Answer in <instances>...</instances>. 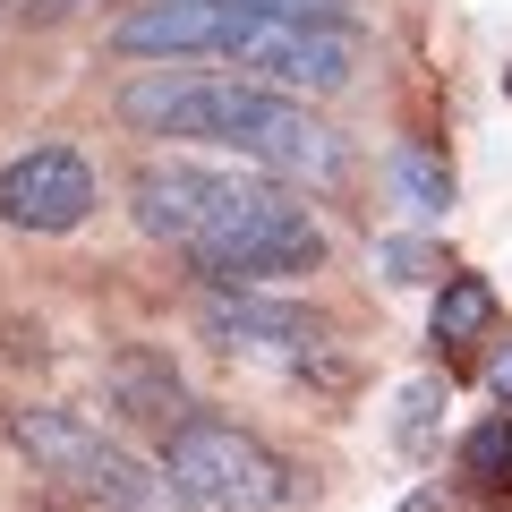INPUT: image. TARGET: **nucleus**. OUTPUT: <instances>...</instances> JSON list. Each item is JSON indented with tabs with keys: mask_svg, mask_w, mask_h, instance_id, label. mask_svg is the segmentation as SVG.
<instances>
[{
	"mask_svg": "<svg viewBox=\"0 0 512 512\" xmlns=\"http://www.w3.org/2000/svg\"><path fill=\"white\" fill-rule=\"evenodd\" d=\"M111 393H120V410H128V419L163 427V436L188 419L180 376H171V359H154V350H120V359H111Z\"/></svg>",
	"mask_w": 512,
	"mask_h": 512,
	"instance_id": "nucleus-9",
	"label": "nucleus"
},
{
	"mask_svg": "<svg viewBox=\"0 0 512 512\" xmlns=\"http://www.w3.org/2000/svg\"><path fill=\"white\" fill-rule=\"evenodd\" d=\"M146 512H197V504H188V495H180V487H171V495H163V504H146Z\"/></svg>",
	"mask_w": 512,
	"mask_h": 512,
	"instance_id": "nucleus-16",
	"label": "nucleus"
},
{
	"mask_svg": "<svg viewBox=\"0 0 512 512\" xmlns=\"http://www.w3.org/2000/svg\"><path fill=\"white\" fill-rule=\"evenodd\" d=\"M103 205L94 188V163L77 146H35L18 163H0V222L9 231H35V239H60Z\"/></svg>",
	"mask_w": 512,
	"mask_h": 512,
	"instance_id": "nucleus-7",
	"label": "nucleus"
},
{
	"mask_svg": "<svg viewBox=\"0 0 512 512\" xmlns=\"http://www.w3.org/2000/svg\"><path fill=\"white\" fill-rule=\"evenodd\" d=\"M239 26H248V0H137L111 26V52L120 60H222Z\"/></svg>",
	"mask_w": 512,
	"mask_h": 512,
	"instance_id": "nucleus-8",
	"label": "nucleus"
},
{
	"mask_svg": "<svg viewBox=\"0 0 512 512\" xmlns=\"http://www.w3.org/2000/svg\"><path fill=\"white\" fill-rule=\"evenodd\" d=\"M427 265H436V256H427L419 239H376V274L384 282H427Z\"/></svg>",
	"mask_w": 512,
	"mask_h": 512,
	"instance_id": "nucleus-14",
	"label": "nucleus"
},
{
	"mask_svg": "<svg viewBox=\"0 0 512 512\" xmlns=\"http://www.w3.org/2000/svg\"><path fill=\"white\" fill-rule=\"evenodd\" d=\"M163 478L197 512H291L299 504L291 461L231 419H180L163 436Z\"/></svg>",
	"mask_w": 512,
	"mask_h": 512,
	"instance_id": "nucleus-4",
	"label": "nucleus"
},
{
	"mask_svg": "<svg viewBox=\"0 0 512 512\" xmlns=\"http://www.w3.org/2000/svg\"><path fill=\"white\" fill-rule=\"evenodd\" d=\"M205 333L231 359H265V367H316L333 350L325 316H308L299 299H265V291H205Z\"/></svg>",
	"mask_w": 512,
	"mask_h": 512,
	"instance_id": "nucleus-6",
	"label": "nucleus"
},
{
	"mask_svg": "<svg viewBox=\"0 0 512 512\" xmlns=\"http://www.w3.org/2000/svg\"><path fill=\"white\" fill-rule=\"evenodd\" d=\"M128 214L146 239L197 265L214 291H265L325 265V231L316 214L274 188L265 171H231V163H197V154H154L128 171Z\"/></svg>",
	"mask_w": 512,
	"mask_h": 512,
	"instance_id": "nucleus-1",
	"label": "nucleus"
},
{
	"mask_svg": "<svg viewBox=\"0 0 512 512\" xmlns=\"http://www.w3.org/2000/svg\"><path fill=\"white\" fill-rule=\"evenodd\" d=\"M120 120L146 128V137H180V146H214L239 154L248 171H274V180H342L350 146L316 120L299 94L256 86V77H128L120 86Z\"/></svg>",
	"mask_w": 512,
	"mask_h": 512,
	"instance_id": "nucleus-2",
	"label": "nucleus"
},
{
	"mask_svg": "<svg viewBox=\"0 0 512 512\" xmlns=\"http://www.w3.org/2000/svg\"><path fill=\"white\" fill-rule=\"evenodd\" d=\"M9 444L35 461V478L52 495H69V504H86V512H146V504L171 495L163 470H146L128 444H111L103 427H86L77 410H43V402L9 410Z\"/></svg>",
	"mask_w": 512,
	"mask_h": 512,
	"instance_id": "nucleus-3",
	"label": "nucleus"
},
{
	"mask_svg": "<svg viewBox=\"0 0 512 512\" xmlns=\"http://www.w3.org/2000/svg\"><path fill=\"white\" fill-rule=\"evenodd\" d=\"M239 77H256V86H282V94H342L350 69H359V43H350V26H325V18H265V9H248V26L231 35Z\"/></svg>",
	"mask_w": 512,
	"mask_h": 512,
	"instance_id": "nucleus-5",
	"label": "nucleus"
},
{
	"mask_svg": "<svg viewBox=\"0 0 512 512\" xmlns=\"http://www.w3.org/2000/svg\"><path fill=\"white\" fill-rule=\"evenodd\" d=\"M495 393H504V402H512V350H504V359H495Z\"/></svg>",
	"mask_w": 512,
	"mask_h": 512,
	"instance_id": "nucleus-15",
	"label": "nucleus"
},
{
	"mask_svg": "<svg viewBox=\"0 0 512 512\" xmlns=\"http://www.w3.org/2000/svg\"><path fill=\"white\" fill-rule=\"evenodd\" d=\"M461 470H470L478 487H512V419L470 427V444H461Z\"/></svg>",
	"mask_w": 512,
	"mask_h": 512,
	"instance_id": "nucleus-12",
	"label": "nucleus"
},
{
	"mask_svg": "<svg viewBox=\"0 0 512 512\" xmlns=\"http://www.w3.org/2000/svg\"><path fill=\"white\" fill-rule=\"evenodd\" d=\"M504 86H512V77H504Z\"/></svg>",
	"mask_w": 512,
	"mask_h": 512,
	"instance_id": "nucleus-17",
	"label": "nucleus"
},
{
	"mask_svg": "<svg viewBox=\"0 0 512 512\" xmlns=\"http://www.w3.org/2000/svg\"><path fill=\"white\" fill-rule=\"evenodd\" d=\"M436 410H444V384L436 376H410L402 402H393V444L402 453H427V436H436Z\"/></svg>",
	"mask_w": 512,
	"mask_h": 512,
	"instance_id": "nucleus-11",
	"label": "nucleus"
},
{
	"mask_svg": "<svg viewBox=\"0 0 512 512\" xmlns=\"http://www.w3.org/2000/svg\"><path fill=\"white\" fill-rule=\"evenodd\" d=\"M495 325V282L487 274H453L436 291V342H478Z\"/></svg>",
	"mask_w": 512,
	"mask_h": 512,
	"instance_id": "nucleus-10",
	"label": "nucleus"
},
{
	"mask_svg": "<svg viewBox=\"0 0 512 512\" xmlns=\"http://www.w3.org/2000/svg\"><path fill=\"white\" fill-rule=\"evenodd\" d=\"M393 180H402V197H410V205H453V180H444V163H436V154H419V146L393 154Z\"/></svg>",
	"mask_w": 512,
	"mask_h": 512,
	"instance_id": "nucleus-13",
	"label": "nucleus"
}]
</instances>
